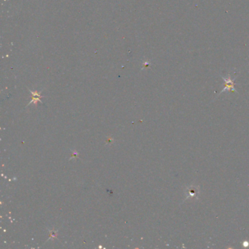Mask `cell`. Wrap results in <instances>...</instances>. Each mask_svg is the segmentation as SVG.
Returning <instances> with one entry per match:
<instances>
[{
  "label": "cell",
  "instance_id": "4",
  "mask_svg": "<svg viewBox=\"0 0 249 249\" xmlns=\"http://www.w3.org/2000/svg\"><path fill=\"white\" fill-rule=\"evenodd\" d=\"M77 157H78V153L77 151H75L74 153L72 155V157H70V159H72L73 158H77Z\"/></svg>",
  "mask_w": 249,
  "mask_h": 249
},
{
  "label": "cell",
  "instance_id": "2",
  "mask_svg": "<svg viewBox=\"0 0 249 249\" xmlns=\"http://www.w3.org/2000/svg\"><path fill=\"white\" fill-rule=\"evenodd\" d=\"M31 93H32V94H33V99H32V101L30 102V103H29V104H27V106H29V104H32V103L37 104V101L41 102V99H40L41 96L40 94H39L37 92V91H35V92H34V91H31Z\"/></svg>",
  "mask_w": 249,
  "mask_h": 249
},
{
  "label": "cell",
  "instance_id": "3",
  "mask_svg": "<svg viewBox=\"0 0 249 249\" xmlns=\"http://www.w3.org/2000/svg\"><path fill=\"white\" fill-rule=\"evenodd\" d=\"M50 233H51V235H50V237L48 239V240L49 239H54V238H56V234H57V232H56V231L51 230L50 231Z\"/></svg>",
  "mask_w": 249,
  "mask_h": 249
},
{
  "label": "cell",
  "instance_id": "1",
  "mask_svg": "<svg viewBox=\"0 0 249 249\" xmlns=\"http://www.w3.org/2000/svg\"><path fill=\"white\" fill-rule=\"evenodd\" d=\"M221 77H222V79L224 80V89H223L222 91L220 92V94L224 92V91H229V92H230V91H233V92L237 93V91H236L235 89H234V81H235L236 77H234V79H232L230 77V74H228V77H223V76Z\"/></svg>",
  "mask_w": 249,
  "mask_h": 249
}]
</instances>
